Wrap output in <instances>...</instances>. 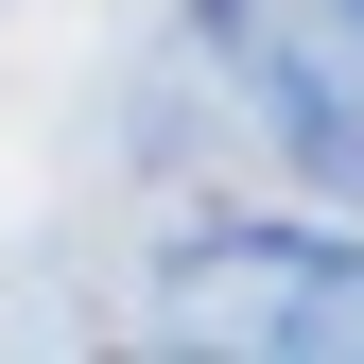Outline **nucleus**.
Masks as SVG:
<instances>
[{"label": "nucleus", "instance_id": "obj_1", "mask_svg": "<svg viewBox=\"0 0 364 364\" xmlns=\"http://www.w3.org/2000/svg\"><path fill=\"white\" fill-rule=\"evenodd\" d=\"M156 330L173 347H312V364H364V243H330V225H208V243L156 260Z\"/></svg>", "mask_w": 364, "mask_h": 364}, {"label": "nucleus", "instance_id": "obj_2", "mask_svg": "<svg viewBox=\"0 0 364 364\" xmlns=\"http://www.w3.org/2000/svg\"><path fill=\"white\" fill-rule=\"evenodd\" d=\"M225 35H243L260 122H278L330 191H364V0H225Z\"/></svg>", "mask_w": 364, "mask_h": 364}]
</instances>
